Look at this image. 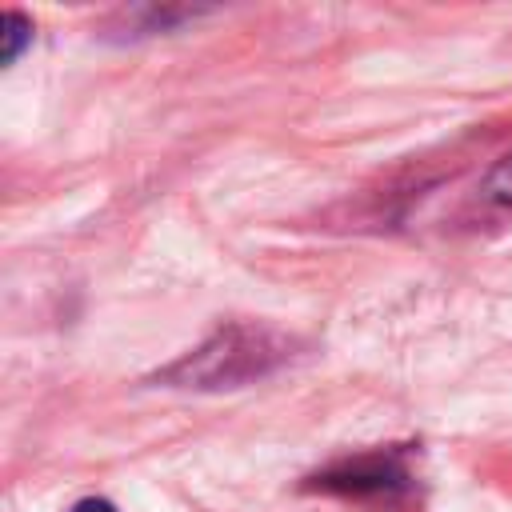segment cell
I'll return each instance as SVG.
<instances>
[{"mask_svg":"<svg viewBox=\"0 0 512 512\" xmlns=\"http://www.w3.org/2000/svg\"><path fill=\"white\" fill-rule=\"evenodd\" d=\"M32 36V24L20 16V12H4V32H0V40H4V52H0V60L4 64H12L16 56H20V48H24V40Z\"/></svg>","mask_w":512,"mask_h":512,"instance_id":"obj_1","label":"cell"},{"mask_svg":"<svg viewBox=\"0 0 512 512\" xmlns=\"http://www.w3.org/2000/svg\"><path fill=\"white\" fill-rule=\"evenodd\" d=\"M484 192H488V200H496V204H512V152L492 164V172L484 176Z\"/></svg>","mask_w":512,"mask_h":512,"instance_id":"obj_2","label":"cell"},{"mask_svg":"<svg viewBox=\"0 0 512 512\" xmlns=\"http://www.w3.org/2000/svg\"><path fill=\"white\" fill-rule=\"evenodd\" d=\"M68 512H116L108 500H100V496H88V500H76Z\"/></svg>","mask_w":512,"mask_h":512,"instance_id":"obj_3","label":"cell"}]
</instances>
